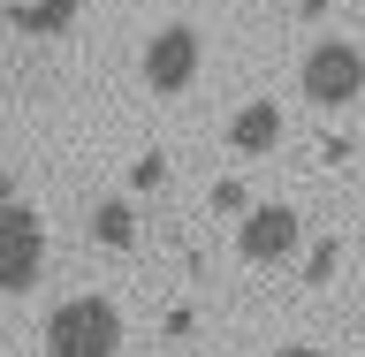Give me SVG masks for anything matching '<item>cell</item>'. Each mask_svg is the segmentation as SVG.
<instances>
[{
	"instance_id": "6da1fadb",
	"label": "cell",
	"mask_w": 365,
	"mask_h": 357,
	"mask_svg": "<svg viewBox=\"0 0 365 357\" xmlns=\"http://www.w3.org/2000/svg\"><path fill=\"white\" fill-rule=\"evenodd\" d=\"M122 350V312L107 296H68L46 312V357H114Z\"/></svg>"
},
{
	"instance_id": "7a4b0ae2",
	"label": "cell",
	"mask_w": 365,
	"mask_h": 357,
	"mask_svg": "<svg viewBox=\"0 0 365 357\" xmlns=\"http://www.w3.org/2000/svg\"><path fill=\"white\" fill-rule=\"evenodd\" d=\"M38 267H46V228H38V213L0 182V296H23L38 281Z\"/></svg>"
},
{
	"instance_id": "3957f363",
	"label": "cell",
	"mask_w": 365,
	"mask_h": 357,
	"mask_svg": "<svg viewBox=\"0 0 365 357\" xmlns=\"http://www.w3.org/2000/svg\"><path fill=\"white\" fill-rule=\"evenodd\" d=\"M365 91V61L350 38H319L312 53H304V99L312 107H350Z\"/></svg>"
},
{
	"instance_id": "277c9868",
	"label": "cell",
	"mask_w": 365,
	"mask_h": 357,
	"mask_svg": "<svg viewBox=\"0 0 365 357\" xmlns=\"http://www.w3.org/2000/svg\"><path fill=\"white\" fill-rule=\"evenodd\" d=\"M198 31L190 23H168V31H153V46H145V84L153 91H182L190 76H198Z\"/></svg>"
},
{
	"instance_id": "5b68a950",
	"label": "cell",
	"mask_w": 365,
	"mask_h": 357,
	"mask_svg": "<svg viewBox=\"0 0 365 357\" xmlns=\"http://www.w3.org/2000/svg\"><path fill=\"white\" fill-rule=\"evenodd\" d=\"M297 236H304V228H297V213H289V205H251V213H244V236H236V244H244V259L274 267V259H289V251H297Z\"/></svg>"
},
{
	"instance_id": "8992f818",
	"label": "cell",
	"mask_w": 365,
	"mask_h": 357,
	"mask_svg": "<svg viewBox=\"0 0 365 357\" xmlns=\"http://www.w3.org/2000/svg\"><path fill=\"white\" fill-rule=\"evenodd\" d=\"M274 137H282V107H267V99H259V107H244L236 122H228V145H236V152H267Z\"/></svg>"
},
{
	"instance_id": "52a82bcc",
	"label": "cell",
	"mask_w": 365,
	"mask_h": 357,
	"mask_svg": "<svg viewBox=\"0 0 365 357\" xmlns=\"http://www.w3.org/2000/svg\"><path fill=\"white\" fill-rule=\"evenodd\" d=\"M91 244H99V251H130V244H137V213H130L122 198L91 205Z\"/></svg>"
},
{
	"instance_id": "ba28073f",
	"label": "cell",
	"mask_w": 365,
	"mask_h": 357,
	"mask_svg": "<svg viewBox=\"0 0 365 357\" xmlns=\"http://www.w3.org/2000/svg\"><path fill=\"white\" fill-rule=\"evenodd\" d=\"M68 16H76V0H46V8H23V31H68Z\"/></svg>"
},
{
	"instance_id": "9c48e42d",
	"label": "cell",
	"mask_w": 365,
	"mask_h": 357,
	"mask_svg": "<svg viewBox=\"0 0 365 357\" xmlns=\"http://www.w3.org/2000/svg\"><path fill=\"white\" fill-rule=\"evenodd\" d=\"M160 175H168V160L153 152V160H137V175H130V182H137V190H160Z\"/></svg>"
},
{
	"instance_id": "30bf717a",
	"label": "cell",
	"mask_w": 365,
	"mask_h": 357,
	"mask_svg": "<svg viewBox=\"0 0 365 357\" xmlns=\"http://www.w3.org/2000/svg\"><path fill=\"white\" fill-rule=\"evenodd\" d=\"M274 357H319V350H304V342H289V350H274Z\"/></svg>"
}]
</instances>
